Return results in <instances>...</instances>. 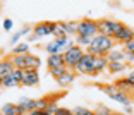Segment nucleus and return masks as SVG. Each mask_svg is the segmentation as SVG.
I'll return each mask as SVG.
<instances>
[{
  "instance_id": "f257e3e1",
  "label": "nucleus",
  "mask_w": 134,
  "mask_h": 115,
  "mask_svg": "<svg viewBox=\"0 0 134 115\" xmlns=\"http://www.w3.org/2000/svg\"><path fill=\"white\" fill-rule=\"evenodd\" d=\"M100 89H102L108 98L115 100V101H119V103H122V105H132V103H131V101H132V96L122 93L117 86H115V84H102Z\"/></svg>"
},
{
  "instance_id": "f03ea898",
  "label": "nucleus",
  "mask_w": 134,
  "mask_h": 115,
  "mask_svg": "<svg viewBox=\"0 0 134 115\" xmlns=\"http://www.w3.org/2000/svg\"><path fill=\"white\" fill-rule=\"evenodd\" d=\"M124 24L120 21H114V19H100L98 21V31L102 36H108V38H115L120 28Z\"/></svg>"
},
{
  "instance_id": "7ed1b4c3",
  "label": "nucleus",
  "mask_w": 134,
  "mask_h": 115,
  "mask_svg": "<svg viewBox=\"0 0 134 115\" xmlns=\"http://www.w3.org/2000/svg\"><path fill=\"white\" fill-rule=\"evenodd\" d=\"M98 21L93 19H83L77 21V36H88V38H95L98 36Z\"/></svg>"
},
{
  "instance_id": "20e7f679",
  "label": "nucleus",
  "mask_w": 134,
  "mask_h": 115,
  "mask_svg": "<svg viewBox=\"0 0 134 115\" xmlns=\"http://www.w3.org/2000/svg\"><path fill=\"white\" fill-rule=\"evenodd\" d=\"M83 55H84V48L83 47H77V45H74V47L69 48V50H65V52H64V60H65L67 69L72 71V69L81 62Z\"/></svg>"
},
{
  "instance_id": "39448f33",
  "label": "nucleus",
  "mask_w": 134,
  "mask_h": 115,
  "mask_svg": "<svg viewBox=\"0 0 134 115\" xmlns=\"http://www.w3.org/2000/svg\"><path fill=\"white\" fill-rule=\"evenodd\" d=\"M90 47L100 50V52H102V55L107 57V53L110 52L112 48H115V40H114V38H108V36L98 34V36H95V38L91 40V45H90Z\"/></svg>"
},
{
  "instance_id": "423d86ee",
  "label": "nucleus",
  "mask_w": 134,
  "mask_h": 115,
  "mask_svg": "<svg viewBox=\"0 0 134 115\" xmlns=\"http://www.w3.org/2000/svg\"><path fill=\"white\" fill-rule=\"evenodd\" d=\"M40 84V72L38 69H24L21 86H38Z\"/></svg>"
},
{
  "instance_id": "0eeeda50",
  "label": "nucleus",
  "mask_w": 134,
  "mask_h": 115,
  "mask_svg": "<svg viewBox=\"0 0 134 115\" xmlns=\"http://www.w3.org/2000/svg\"><path fill=\"white\" fill-rule=\"evenodd\" d=\"M50 34H53V22H38L33 26V36H36L38 40Z\"/></svg>"
},
{
  "instance_id": "6e6552de",
  "label": "nucleus",
  "mask_w": 134,
  "mask_h": 115,
  "mask_svg": "<svg viewBox=\"0 0 134 115\" xmlns=\"http://www.w3.org/2000/svg\"><path fill=\"white\" fill-rule=\"evenodd\" d=\"M115 43H120V45H126V43H129V41H132L134 40V29L132 28H129L127 24H124L122 28H120V31L115 34Z\"/></svg>"
},
{
  "instance_id": "1a4fd4ad",
  "label": "nucleus",
  "mask_w": 134,
  "mask_h": 115,
  "mask_svg": "<svg viewBox=\"0 0 134 115\" xmlns=\"http://www.w3.org/2000/svg\"><path fill=\"white\" fill-rule=\"evenodd\" d=\"M107 67H108V59H107L105 55L95 57V60H93V71H91V76H98L100 72L107 71Z\"/></svg>"
},
{
  "instance_id": "9d476101",
  "label": "nucleus",
  "mask_w": 134,
  "mask_h": 115,
  "mask_svg": "<svg viewBox=\"0 0 134 115\" xmlns=\"http://www.w3.org/2000/svg\"><path fill=\"white\" fill-rule=\"evenodd\" d=\"M0 115H26V112L17 103H5L0 108Z\"/></svg>"
},
{
  "instance_id": "9b49d317",
  "label": "nucleus",
  "mask_w": 134,
  "mask_h": 115,
  "mask_svg": "<svg viewBox=\"0 0 134 115\" xmlns=\"http://www.w3.org/2000/svg\"><path fill=\"white\" fill-rule=\"evenodd\" d=\"M114 84H115V86H117L122 93H126V95L132 96V93H134V84H132V83H129L126 77H119V79L115 81Z\"/></svg>"
},
{
  "instance_id": "f8f14e48",
  "label": "nucleus",
  "mask_w": 134,
  "mask_h": 115,
  "mask_svg": "<svg viewBox=\"0 0 134 115\" xmlns=\"http://www.w3.org/2000/svg\"><path fill=\"white\" fill-rule=\"evenodd\" d=\"M76 76H77V74H76L74 71H67L65 74L60 76L59 79H55V81H57V84H59L60 88H69V86H71V84L76 81Z\"/></svg>"
},
{
  "instance_id": "ddd939ff",
  "label": "nucleus",
  "mask_w": 134,
  "mask_h": 115,
  "mask_svg": "<svg viewBox=\"0 0 134 115\" xmlns=\"http://www.w3.org/2000/svg\"><path fill=\"white\" fill-rule=\"evenodd\" d=\"M107 59L108 62H126V52H124V48H112L107 53Z\"/></svg>"
},
{
  "instance_id": "4468645a",
  "label": "nucleus",
  "mask_w": 134,
  "mask_h": 115,
  "mask_svg": "<svg viewBox=\"0 0 134 115\" xmlns=\"http://www.w3.org/2000/svg\"><path fill=\"white\" fill-rule=\"evenodd\" d=\"M47 65H48V69H53V67H60V65H65V60H64V53H55V55H48V59H47Z\"/></svg>"
},
{
  "instance_id": "2eb2a0df",
  "label": "nucleus",
  "mask_w": 134,
  "mask_h": 115,
  "mask_svg": "<svg viewBox=\"0 0 134 115\" xmlns=\"http://www.w3.org/2000/svg\"><path fill=\"white\" fill-rule=\"evenodd\" d=\"M12 71H14V64H12L10 57L0 60V77H5V76H9Z\"/></svg>"
},
{
  "instance_id": "dca6fc26",
  "label": "nucleus",
  "mask_w": 134,
  "mask_h": 115,
  "mask_svg": "<svg viewBox=\"0 0 134 115\" xmlns=\"http://www.w3.org/2000/svg\"><path fill=\"white\" fill-rule=\"evenodd\" d=\"M129 64L127 62H108V72L110 74H120V72H126Z\"/></svg>"
},
{
  "instance_id": "f3484780",
  "label": "nucleus",
  "mask_w": 134,
  "mask_h": 115,
  "mask_svg": "<svg viewBox=\"0 0 134 115\" xmlns=\"http://www.w3.org/2000/svg\"><path fill=\"white\" fill-rule=\"evenodd\" d=\"M17 105H19L21 108H23L26 113H29V112H33V110H36V100H33V98H21L19 101H17Z\"/></svg>"
},
{
  "instance_id": "a211bd4d",
  "label": "nucleus",
  "mask_w": 134,
  "mask_h": 115,
  "mask_svg": "<svg viewBox=\"0 0 134 115\" xmlns=\"http://www.w3.org/2000/svg\"><path fill=\"white\" fill-rule=\"evenodd\" d=\"M24 59H26V69H40V64H41L40 57L28 53V55H24Z\"/></svg>"
},
{
  "instance_id": "6ab92c4d",
  "label": "nucleus",
  "mask_w": 134,
  "mask_h": 115,
  "mask_svg": "<svg viewBox=\"0 0 134 115\" xmlns=\"http://www.w3.org/2000/svg\"><path fill=\"white\" fill-rule=\"evenodd\" d=\"M28 53H29V43L26 41V43H17L12 48L10 55H28Z\"/></svg>"
},
{
  "instance_id": "aec40b11",
  "label": "nucleus",
  "mask_w": 134,
  "mask_h": 115,
  "mask_svg": "<svg viewBox=\"0 0 134 115\" xmlns=\"http://www.w3.org/2000/svg\"><path fill=\"white\" fill-rule=\"evenodd\" d=\"M67 36L65 28H64V21H55L53 22V38H64Z\"/></svg>"
},
{
  "instance_id": "412c9836",
  "label": "nucleus",
  "mask_w": 134,
  "mask_h": 115,
  "mask_svg": "<svg viewBox=\"0 0 134 115\" xmlns=\"http://www.w3.org/2000/svg\"><path fill=\"white\" fill-rule=\"evenodd\" d=\"M14 64V69H19V71H24L26 69V59L24 55H9Z\"/></svg>"
},
{
  "instance_id": "4be33fe9",
  "label": "nucleus",
  "mask_w": 134,
  "mask_h": 115,
  "mask_svg": "<svg viewBox=\"0 0 134 115\" xmlns=\"http://www.w3.org/2000/svg\"><path fill=\"white\" fill-rule=\"evenodd\" d=\"M29 31H33V28L31 26H24L21 31H17L16 34H12V40H10V43H12V47H16L17 43H19V38L21 36H24V34H29Z\"/></svg>"
},
{
  "instance_id": "5701e85b",
  "label": "nucleus",
  "mask_w": 134,
  "mask_h": 115,
  "mask_svg": "<svg viewBox=\"0 0 134 115\" xmlns=\"http://www.w3.org/2000/svg\"><path fill=\"white\" fill-rule=\"evenodd\" d=\"M64 28H65V33L67 36H71V34H76L77 36V22L76 21H64Z\"/></svg>"
},
{
  "instance_id": "b1692460",
  "label": "nucleus",
  "mask_w": 134,
  "mask_h": 115,
  "mask_svg": "<svg viewBox=\"0 0 134 115\" xmlns=\"http://www.w3.org/2000/svg\"><path fill=\"white\" fill-rule=\"evenodd\" d=\"M69 71L67 69V65H60V67H53V69H48V72H50V76L53 77V79H59L60 76H64L65 72Z\"/></svg>"
},
{
  "instance_id": "393cba45",
  "label": "nucleus",
  "mask_w": 134,
  "mask_h": 115,
  "mask_svg": "<svg viewBox=\"0 0 134 115\" xmlns=\"http://www.w3.org/2000/svg\"><path fill=\"white\" fill-rule=\"evenodd\" d=\"M45 50L48 52V55H55V53H62V52H60V47L57 45V41H55V40L45 45Z\"/></svg>"
},
{
  "instance_id": "a878e982",
  "label": "nucleus",
  "mask_w": 134,
  "mask_h": 115,
  "mask_svg": "<svg viewBox=\"0 0 134 115\" xmlns=\"http://www.w3.org/2000/svg\"><path fill=\"white\" fill-rule=\"evenodd\" d=\"M2 86H5V88H19L21 83H17V81L14 79L10 74H9V76H5V77H4V83H2Z\"/></svg>"
},
{
  "instance_id": "bb28decb",
  "label": "nucleus",
  "mask_w": 134,
  "mask_h": 115,
  "mask_svg": "<svg viewBox=\"0 0 134 115\" xmlns=\"http://www.w3.org/2000/svg\"><path fill=\"white\" fill-rule=\"evenodd\" d=\"M93 112H95V115H110L112 113V110L107 107V105H103V103H98Z\"/></svg>"
},
{
  "instance_id": "cd10ccee",
  "label": "nucleus",
  "mask_w": 134,
  "mask_h": 115,
  "mask_svg": "<svg viewBox=\"0 0 134 115\" xmlns=\"http://www.w3.org/2000/svg\"><path fill=\"white\" fill-rule=\"evenodd\" d=\"M52 100L48 96H43V98H38L36 100V110H47L48 103H50Z\"/></svg>"
},
{
  "instance_id": "c85d7f7f",
  "label": "nucleus",
  "mask_w": 134,
  "mask_h": 115,
  "mask_svg": "<svg viewBox=\"0 0 134 115\" xmlns=\"http://www.w3.org/2000/svg\"><path fill=\"white\" fill-rule=\"evenodd\" d=\"M72 113L74 115H95V112L86 108V107H76L74 110H72Z\"/></svg>"
},
{
  "instance_id": "c756f323",
  "label": "nucleus",
  "mask_w": 134,
  "mask_h": 115,
  "mask_svg": "<svg viewBox=\"0 0 134 115\" xmlns=\"http://www.w3.org/2000/svg\"><path fill=\"white\" fill-rule=\"evenodd\" d=\"M91 40H93V38H88V36H76V43H77V47H90Z\"/></svg>"
},
{
  "instance_id": "7c9ffc66",
  "label": "nucleus",
  "mask_w": 134,
  "mask_h": 115,
  "mask_svg": "<svg viewBox=\"0 0 134 115\" xmlns=\"http://www.w3.org/2000/svg\"><path fill=\"white\" fill-rule=\"evenodd\" d=\"M59 108H60V107H59V105L55 103V101H50V103H48V107H47V110H45V112H47L48 115H55Z\"/></svg>"
},
{
  "instance_id": "2f4dec72",
  "label": "nucleus",
  "mask_w": 134,
  "mask_h": 115,
  "mask_svg": "<svg viewBox=\"0 0 134 115\" xmlns=\"http://www.w3.org/2000/svg\"><path fill=\"white\" fill-rule=\"evenodd\" d=\"M10 76L17 81V83H21V81H23V71H19V69H14V71L10 72Z\"/></svg>"
},
{
  "instance_id": "473e14b6",
  "label": "nucleus",
  "mask_w": 134,
  "mask_h": 115,
  "mask_svg": "<svg viewBox=\"0 0 134 115\" xmlns=\"http://www.w3.org/2000/svg\"><path fill=\"white\" fill-rule=\"evenodd\" d=\"M124 52H129V53H134V40L129 41V43L124 45Z\"/></svg>"
},
{
  "instance_id": "72a5a7b5",
  "label": "nucleus",
  "mask_w": 134,
  "mask_h": 115,
  "mask_svg": "<svg viewBox=\"0 0 134 115\" xmlns=\"http://www.w3.org/2000/svg\"><path fill=\"white\" fill-rule=\"evenodd\" d=\"M55 115H74V113H72V110H69V108H62L60 107Z\"/></svg>"
},
{
  "instance_id": "f704fd0d",
  "label": "nucleus",
  "mask_w": 134,
  "mask_h": 115,
  "mask_svg": "<svg viewBox=\"0 0 134 115\" xmlns=\"http://www.w3.org/2000/svg\"><path fill=\"white\" fill-rule=\"evenodd\" d=\"M12 26H14V22H12V19H5L4 21V29L5 31H10Z\"/></svg>"
},
{
  "instance_id": "c9c22d12",
  "label": "nucleus",
  "mask_w": 134,
  "mask_h": 115,
  "mask_svg": "<svg viewBox=\"0 0 134 115\" xmlns=\"http://www.w3.org/2000/svg\"><path fill=\"white\" fill-rule=\"evenodd\" d=\"M26 115H48L45 110H33V112H29V113H26Z\"/></svg>"
},
{
  "instance_id": "e433bc0d",
  "label": "nucleus",
  "mask_w": 134,
  "mask_h": 115,
  "mask_svg": "<svg viewBox=\"0 0 134 115\" xmlns=\"http://www.w3.org/2000/svg\"><path fill=\"white\" fill-rule=\"evenodd\" d=\"M122 113L131 115V113H132V105H124V112H122Z\"/></svg>"
},
{
  "instance_id": "4c0bfd02",
  "label": "nucleus",
  "mask_w": 134,
  "mask_h": 115,
  "mask_svg": "<svg viewBox=\"0 0 134 115\" xmlns=\"http://www.w3.org/2000/svg\"><path fill=\"white\" fill-rule=\"evenodd\" d=\"M126 79H127V81H129V83H132V84H134V71H131V72H129V74H127V76H126Z\"/></svg>"
},
{
  "instance_id": "58836bf2",
  "label": "nucleus",
  "mask_w": 134,
  "mask_h": 115,
  "mask_svg": "<svg viewBox=\"0 0 134 115\" xmlns=\"http://www.w3.org/2000/svg\"><path fill=\"white\" fill-rule=\"evenodd\" d=\"M28 40H29V41H38V38H36V36H33V34H29Z\"/></svg>"
},
{
  "instance_id": "ea45409f",
  "label": "nucleus",
  "mask_w": 134,
  "mask_h": 115,
  "mask_svg": "<svg viewBox=\"0 0 134 115\" xmlns=\"http://www.w3.org/2000/svg\"><path fill=\"white\" fill-rule=\"evenodd\" d=\"M2 83H4V77H0V86H2Z\"/></svg>"
},
{
  "instance_id": "a19ab883",
  "label": "nucleus",
  "mask_w": 134,
  "mask_h": 115,
  "mask_svg": "<svg viewBox=\"0 0 134 115\" xmlns=\"http://www.w3.org/2000/svg\"><path fill=\"white\" fill-rule=\"evenodd\" d=\"M117 115H126V113H122V112H117Z\"/></svg>"
},
{
  "instance_id": "79ce46f5",
  "label": "nucleus",
  "mask_w": 134,
  "mask_h": 115,
  "mask_svg": "<svg viewBox=\"0 0 134 115\" xmlns=\"http://www.w3.org/2000/svg\"><path fill=\"white\" fill-rule=\"evenodd\" d=\"M110 115H117V112H112V113H110Z\"/></svg>"
},
{
  "instance_id": "37998d69",
  "label": "nucleus",
  "mask_w": 134,
  "mask_h": 115,
  "mask_svg": "<svg viewBox=\"0 0 134 115\" xmlns=\"http://www.w3.org/2000/svg\"><path fill=\"white\" fill-rule=\"evenodd\" d=\"M132 98H134V93H132Z\"/></svg>"
}]
</instances>
